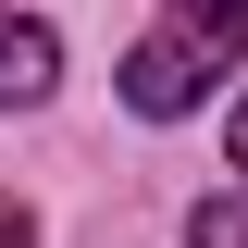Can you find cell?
I'll use <instances>...</instances> for the list:
<instances>
[{
    "mask_svg": "<svg viewBox=\"0 0 248 248\" xmlns=\"http://www.w3.org/2000/svg\"><path fill=\"white\" fill-rule=\"evenodd\" d=\"M50 87H62V37L37 25V13H13V0H0V112H37Z\"/></svg>",
    "mask_w": 248,
    "mask_h": 248,
    "instance_id": "7a4b0ae2",
    "label": "cell"
},
{
    "mask_svg": "<svg viewBox=\"0 0 248 248\" xmlns=\"http://www.w3.org/2000/svg\"><path fill=\"white\" fill-rule=\"evenodd\" d=\"M248 62V0H161V25L124 50V112L137 124H186L211 99V75Z\"/></svg>",
    "mask_w": 248,
    "mask_h": 248,
    "instance_id": "6da1fadb",
    "label": "cell"
},
{
    "mask_svg": "<svg viewBox=\"0 0 248 248\" xmlns=\"http://www.w3.org/2000/svg\"><path fill=\"white\" fill-rule=\"evenodd\" d=\"M0 248H37V211H25V199H0Z\"/></svg>",
    "mask_w": 248,
    "mask_h": 248,
    "instance_id": "277c9868",
    "label": "cell"
},
{
    "mask_svg": "<svg viewBox=\"0 0 248 248\" xmlns=\"http://www.w3.org/2000/svg\"><path fill=\"white\" fill-rule=\"evenodd\" d=\"M186 248H248V186L199 199V211H186Z\"/></svg>",
    "mask_w": 248,
    "mask_h": 248,
    "instance_id": "3957f363",
    "label": "cell"
},
{
    "mask_svg": "<svg viewBox=\"0 0 248 248\" xmlns=\"http://www.w3.org/2000/svg\"><path fill=\"white\" fill-rule=\"evenodd\" d=\"M223 149H236V174H248V99H236V124H223Z\"/></svg>",
    "mask_w": 248,
    "mask_h": 248,
    "instance_id": "5b68a950",
    "label": "cell"
}]
</instances>
